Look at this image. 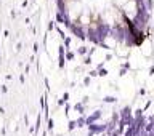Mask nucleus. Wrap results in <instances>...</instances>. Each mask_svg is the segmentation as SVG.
<instances>
[{
  "mask_svg": "<svg viewBox=\"0 0 154 136\" xmlns=\"http://www.w3.org/2000/svg\"><path fill=\"white\" fill-rule=\"evenodd\" d=\"M76 126H77V122H69V128H68V130H69V131H72L74 128H76Z\"/></svg>",
  "mask_w": 154,
  "mask_h": 136,
  "instance_id": "obj_10",
  "label": "nucleus"
},
{
  "mask_svg": "<svg viewBox=\"0 0 154 136\" xmlns=\"http://www.w3.org/2000/svg\"><path fill=\"white\" fill-rule=\"evenodd\" d=\"M104 103H117V98H114V96H106V98H103Z\"/></svg>",
  "mask_w": 154,
  "mask_h": 136,
  "instance_id": "obj_7",
  "label": "nucleus"
},
{
  "mask_svg": "<svg viewBox=\"0 0 154 136\" xmlns=\"http://www.w3.org/2000/svg\"><path fill=\"white\" fill-rule=\"evenodd\" d=\"M74 109H76L79 114H83V104H76V106H74Z\"/></svg>",
  "mask_w": 154,
  "mask_h": 136,
  "instance_id": "obj_8",
  "label": "nucleus"
},
{
  "mask_svg": "<svg viewBox=\"0 0 154 136\" xmlns=\"http://www.w3.org/2000/svg\"><path fill=\"white\" fill-rule=\"evenodd\" d=\"M85 64H91V55H90V56H88V58H87V59H85Z\"/></svg>",
  "mask_w": 154,
  "mask_h": 136,
  "instance_id": "obj_15",
  "label": "nucleus"
},
{
  "mask_svg": "<svg viewBox=\"0 0 154 136\" xmlns=\"http://www.w3.org/2000/svg\"><path fill=\"white\" fill-rule=\"evenodd\" d=\"M56 21H58V23H61V24H64L66 27H71V26H72V23L69 21L68 15H66L64 11H59V13H56Z\"/></svg>",
  "mask_w": 154,
  "mask_h": 136,
  "instance_id": "obj_2",
  "label": "nucleus"
},
{
  "mask_svg": "<svg viewBox=\"0 0 154 136\" xmlns=\"http://www.w3.org/2000/svg\"><path fill=\"white\" fill-rule=\"evenodd\" d=\"M69 29H71V30H72V34H74V35H77L79 38H80V40H87V35L82 32V29L79 27V26H77V27H76V26H71Z\"/></svg>",
  "mask_w": 154,
  "mask_h": 136,
  "instance_id": "obj_3",
  "label": "nucleus"
},
{
  "mask_svg": "<svg viewBox=\"0 0 154 136\" xmlns=\"http://www.w3.org/2000/svg\"><path fill=\"white\" fill-rule=\"evenodd\" d=\"M122 66H124V69H130V64H129V63H124Z\"/></svg>",
  "mask_w": 154,
  "mask_h": 136,
  "instance_id": "obj_19",
  "label": "nucleus"
},
{
  "mask_svg": "<svg viewBox=\"0 0 154 136\" xmlns=\"http://www.w3.org/2000/svg\"><path fill=\"white\" fill-rule=\"evenodd\" d=\"M59 67H64V47H59Z\"/></svg>",
  "mask_w": 154,
  "mask_h": 136,
  "instance_id": "obj_5",
  "label": "nucleus"
},
{
  "mask_svg": "<svg viewBox=\"0 0 154 136\" xmlns=\"http://www.w3.org/2000/svg\"><path fill=\"white\" fill-rule=\"evenodd\" d=\"M66 59H74V53H71V51H66Z\"/></svg>",
  "mask_w": 154,
  "mask_h": 136,
  "instance_id": "obj_11",
  "label": "nucleus"
},
{
  "mask_svg": "<svg viewBox=\"0 0 154 136\" xmlns=\"http://www.w3.org/2000/svg\"><path fill=\"white\" fill-rule=\"evenodd\" d=\"M83 83H85V85H90V77H87L85 80H83Z\"/></svg>",
  "mask_w": 154,
  "mask_h": 136,
  "instance_id": "obj_17",
  "label": "nucleus"
},
{
  "mask_svg": "<svg viewBox=\"0 0 154 136\" xmlns=\"http://www.w3.org/2000/svg\"><path fill=\"white\" fill-rule=\"evenodd\" d=\"M53 29H55V23L50 21V23H48V30H53Z\"/></svg>",
  "mask_w": 154,
  "mask_h": 136,
  "instance_id": "obj_14",
  "label": "nucleus"
},
{
  "mask_svg": "<svg viewBox=\"0 0 154 136\" xmlns=\"http://www.w3.org/2000/svg\"><path fill=\"white\" fill-rule=\"evenodd\" d=\"M63 99L68 101V99H69V93H64V95H63Z\"/></svg>",
  "mask_w": 154,
  "mask_h": 136,
  "instance_id": "obj_16",
  "label": "nucleus"
},
{
  "mask_svg": "<svg viewBox=\"0 0 154 136\" xmlns=\"http://www.w3.org/2000/svg\"><path fill=\"white\" fill-rule=\"evenodd\" d=\"M108 128V125H95V123H90L88 125V136L95 134V133H104Z\"/></svg>",
  "mask_w": 154,
  "mask_h": 136,
  "instance_id": "obj_1",
  "label": "nucleus"
},
{
  "mask_svg": "<svg viewBox=\"0 0 154 136\" xmlns=\"http://www.w3.org/2000/svg\"><path fill=\"white\" fill-rule=\"evenodd\" d=\"M98 74H100L101 77H103V75H108V71H106V69H100V71H98Z\"/></svg>",
  "mask_w": 154,
  "mask_h": 136,
  "instance_id": "obj_13",
  "label": "nucleus"
},
{
  "mask_svg": "<svg viewBox=\"0 0 154 136\" xmlns=\"http://www.w3.org/2000/svg\"><path fill=\"white\" fill-rule=\"evenodd\" d=\"M100 117H101V111H96V112H95L91 117H88V118H87V125H90V123H95V122L98 120Z\"/></svg>",
  "mask_w": 154,
  "mask_h": 136,
  "instance_id": "obj_4",
  "label": "nucleus"
},
{
  "mask_svg": "<svg viewBox=\"0 0 154 136\" xmlns=\"http://www.w3.org/2000/svg\"><path fill=\"white\" fill-rule=\"evenodd\" d=\"M77 53H79V55H87V53H90V50H88L87 47H80V48L77 50Z\"/></svg>",
  "mask_w": 154,
  "mask_h": 136,
  "instance_id": "obj_6",
  "label": "nucleus"
},
{
  "mask_svg": "<svg viewBox=\"0 0 154 136\" xmlns=\"http://www.w3.org/2000/svg\"><path fill=\"white\" fill-rule=\"evenodd\" d=\"M53 126H55V122L53 120H51V118H48V131H51V130H53Z\"/></svg>",
  "mask_w": 154,
  "mask_h": 136,
  "instance_id": "obj_9",
  "label": "nucleus"
},
{
  "mask_svg": "<svg viewBox=\"0 0 154 136\" xmlns=\"http://www.w3.org/2000/svg\"><path fill=\"white\" fill-rule=\"evenodd\" d=\"M149 74H151V75H152V74H154V66H152L151 69H149Z\"/></svg>",
  "mask_w": 154,
  "mask_h": 136,
  "instance_id": "obj_20",
  "label": "nucleus"
},
{
  "mask_svg": "<svg viewBox=\"0 0 154 136\" xmlns=\"http://www.w3.org/2000/svg\"><path fill=\"white\" fill-rule=\"evenodd\" d=\"M7 91H8V88H7L5 85H2V93H7Z\"/></svg>",
  "mask_w": 154,
  "mask_h": 136,
  "instance_id": "obj_18",
  "label": "nucleus"
},
{
  "mask_svg": "<svg viewBox=\"0 0 154 136\" xmlns=\"http://www.w3.org/2000/svg\"><path fill=\"white\" fill-rule=\"evenodd\" d=\"M69 45H71V38H66V37H64V47L69 48Z\"/></svg>",
  "mask_w": 154,
  "mask_h": 136,
  "instance_id": "obj_12",
  "label": "nucleus"
}]
</instances>
